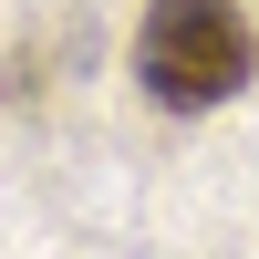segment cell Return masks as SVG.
Masks as SVG:
<instances>
[{"label": "cell", "instance_id": "6da1fadb", "mask_svg": "<svg viewBox=\"0 0 259 259\" xmlns=\"http://www.w3.org/2000/svg\"><path fill=\"white\" fill-rule=\"evenodd\" d=\"M249 62H259V41H249V21L228 0H145V21H135V73H145V94L166 114L228 104L249 83Z\"/></svg>", "mask_w": 259, "mask_h": 259}]
</instances>
